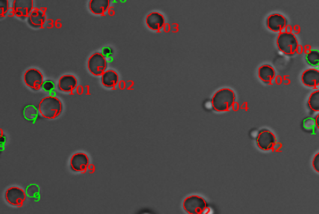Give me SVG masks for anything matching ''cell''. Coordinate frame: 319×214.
I'll use <instances>...</instances> for the list:
<instances>
[{"instance_id": "1", "label": "cell", "mask_w": 319, "mask_h": 214, "mask_svg": "<svg viewBox=\"0 0 319 214\" xmlns=\"http://www.w3.org/2000/svg\"><path fill=\"white\" fill-rule=\"evenodd\" d=\"M236 95L230 88H222L217 90L212 98V108L217 112H227L234 107Z\"/></svg>"}, {"instance_id": "2", "label": "cell", "mask_w": 319, "mask_h": 214, "mask_svg": "<svg viewBox=\"0 0 319 214\" xmlns=\"http://www.w3.org/2000/svg\"><path fill=\"white\" fill-rule=\"evenodd\" d=\"M39 111L42 117L53 120L59 117L62 111L63 105L61 100L54 96L43 98L38 105Z\"/></svg>"}, {"instance_id": "3", "label": "cell", "mask_w": 319, "mask_h": 214, "mask_svg": "<svg viewBox=\"0 0 319 214\" xmlns=\"http://www.w3.org/2000/svg\"><path fill=\"white\" fill-rule=\"evenodd\" d=\"M277 46L283 53L287 55H293L299 48L297 37L290 31H281L277 39Z\"/></svg>"}, {"instance_id": "4", "label": "cell", "mask_w": 319, "mask_h": 214, "mask_svg": "<svg viewBox=\"0 0 319 214\" xmlns=\"http://www.w3.org/2000/svg\"><path fill=\"white\" fill-rule=\"evenodd\" d=\"M183 210L189 214H201L207 209V202L197 195L186 197L183 203Z\"/></svg>"}, {"instance_id": "5", "label": "cell", "mask_w": 319, "mask_h": 214, "mask_svg": "<svg viewBox=\"0 0 319 214\" xmlns=\"http://www.w3.org/2000/svg\"><path fill=\"white\" fill-rule=\"evenodd\" d=\"M89 71L95 76H100L106 71L107 61L105 55L99 52L92 55L87 62Z\"/></svg>"}, {"instance_id": "6", "label": "cell", "mask_w": 319, "mask_h": 214, "mask_svg": "<svg viewBox=\"0 0 319 214\" xmlns=\"http://www.w3.org/2000/svg\"><path fill=\"white\" fill-rule=\"evenodd\" d=\"M24 81L27 87L33 90H39L43 84V76L40 70L31 68L24 74Z\"/></svg>"}, {"instance_id": "7", "label": "cell", "mask_w": 319, "mask_h": 214, "mask_svg": "<svg viewBox=\"0 0 319 214\" xmlns=\"http://www.w3.org/2000/svg\"><path fill=\"white\" fill-rule=\"evenodd\" d=\"M4 197L6 202L10 206L20 208L23 206L26 196L23 190L16 187H12L6 191Z\"/></svg>"}, {"instance_id": "8", "label": "cell", "mask_w": 319, "mask_h": 214, "mask_svg": "<svg viewBox=\"0 0 319 214\" xmlns=\"http://www.w3.org/2000/svg\"><path fill=\"white\" fill-rule=\"evenodd\" d=\"M276 143V137L269 130L261 131L257 138V146L261 150H272L275 148Z\"/></svg>"}, {"instance_id": "9", "label": "cell", "mask_w": 319, "mask_h": 214, "mask_svg": "<svg viewBox=\"0 0 319 214\" xmlns=\"http://www.w3.org/2000/svg\"><path fill=\"white\" fill-rule=\"evenodd\" d=\"M13 13L18 17H28L34 8V1L33 0H13Z\"/></svg>"}, {"instance_id": "10", "label": "cell", "mask_w": 319, "mask_h": 214, "mask_svg": "<svg viewBox=\"0 0 319 214\" xmlns=\"http://www.w3.org/2000/svg\"><path fill=\"white\" fill-rule=\"evenodd\" d=\"M288 21L284 15L281 13H272L266 19V25L273 32H281L287 26Z\"/></svg>"}, {"instance_id": "11", "label": "cell", "mask_w": 319, "mask_h": 214, "mask_svg": "<svg viewBox=\"0 0 319 214\" xmlns=\"http://www.w3.org/2000/svg\"><path fill=\"white\" fill-rule=\"evenodd\" d=\"M146 23L150 29L155 31H160L165 25V17L159 12H152L147 15Z\"/></svg>"}, {"instance_id": "12", "label": "cell", "mask_w": 319, "mask_h": 214, "mask_svg": "<svg viewBox=\"0 0 319 214\" xmlns=\"http://www.w3.org/2000/svg\"><path fill=\"white\" fill-rule=\"evenodd\" d=\"M89 164V158L86 154L76 153L73 155L70 160V166L72 170L75 172L83 173L87 170Z\"/></svg>"}, {"instance_id": "13", "label": "cell", "mask_w": 319, "mask_h": 214, "mask_svg": "<svg viewBox=\"0 0 319 214\" xmlns=\"http://www.w3.org/2000/svg\"><path fill=\"white\" fill-rule=\"evenodd\" d=\"M302 80L306 87H318L319 86V70L315 68L305 70L302 74Z\"/></svg>"}, {"instance_id": "14", "label": "cell", "mask_w": 319, "mask_h": 214, "mask_svg": "<svg viewBox=\"0 0 319 214\" xmlns=\"http://www.w3.org/2000/svg\"><path fill=\"white\" fill-rule=\"evenodd\" d=\"M78 81L76 77L72 75H63L60 78L58 88L66 93H72L77 87Z\"/></svg>"}, {"instance_id": "15", "label": "cell", "mask_w": 319, "mask_h": 214, "mask_svg": "<svg viewBox=\"0 0 319 214\" xmlns=\"http://www.w3.org/2000/svg\"><path fill=\"white\" fill-rule=\"evenodd\" d=\"M46 19V14L43 10L34 9L28 16V22L32 28H40L44 25Z\"/></svg>"}, {"instance_id": "16", "label": "cell", "mask_w": 319, "mask_h": 214, "mask_svg": "<svg viewBox=\"0 0 319 214\" xmlns=\"http://www.w3.org/2000/svg\"><path fill=\"white\" fill-rule=\"evenodd\" d=\"M110 2V0H90L89 9L93 14L103 15L108 11Z\"/></svg>"}, {"instance_id": "17", "label": "cell", "mask_w": 319, "mask_h": 214, "mask_svg": "<svg viewBox=\"0 0 319 214\" xmlns=\"http://www.w3.org/2000/svg\"><path fill=\"white\" fill-rule=\"evenodd\" d=\"M275 69L269 64L261 66L258 70L259 78L265 84H271L275 78Z\"/></svg>"}, {"instance_id": "18", "label": "cell", "mask_w": 319, "mask_h": 214, "mask_svg": "<svg viewBox=\"0 0 319 214\" xmlns=\"http://www.w3.org/2000/svg\"><path fill=\"white\" fill-rule=\"evenodd\" d=\"M119 82V75L114 70H107L102 75V83L105 87L114 88Z\"/></svg>"}, {"instance_id": "19", "label": "cell", "mask_w": 319, "mask_h": 214, "mask_svg": "<svg viewBox=\"0 0 319 214\" xmlns=\"http://www.w3.org/2000/svg\"><path fill=\"white\" fill-rule=\"evenodd\" d=\"M306 61L309 65L314 67H319V51L311 49L306 55Z\"/></svg>"}, {"instance_id": "20", "label": "cell", "mask_w": 319, "mask_h": 214, "mask_svg": "<svg viewBox=\"0 0 319 214\" xmlns=\"http://www.w3.org/2000/svg\"><path fill=\"white\" fill-rule=\"evenodd\" d=\"M310 108L313 111L319 112V90L313 92L308 101Z\"/></svg>"}, {"instance_id": "21", "label": "cell", "mask_w": 319, "mask_h": 214, "mask_svg": "<svg viewBox=\"0 0 319 214\" xmlns=\"http://www.w3.org/2000/svg\"><path fill=\"white\" fill-rule=\"evenodd\" d=\"M24 115H25V117L27 120H35L37 116V110L33 106L26 107L25 108V111H24Z\"/></svg>"}, {"instance_id": "22", "label": "cell", "mask_w": 319, "mask_h": 214, "mask_svg": "<svg viewBox=\"0 0 319 214\" xmlns=\"http://www.w3.org/2000/svg\"><path fill=\"white\" fill-rule=\"evenodd\" d=\"M9 8L8 0H0V10H1V16L3 17L7 13Z\"/></svg>"}, {"instance_id": "23", "label": "cell", "mask_w": 319, "mask_h": 214, "mask_svg": "<svg viewBox=\"0 0 319 214\" xmlns=\"http://www.w3.org/2000/svg\"><path fill=\"white\" fill-rule=\"evenodd\" d=\"M312 164L314 170L319 173V152L314 156Z\"/></svg>"}, {"instance_id": "24", "label": "cell", "mask_w": 319, "mask_h": 214, "mask_svg": "<svg viewBox=\"0 0 319 214\" xmlns=\"http://www.w3.org/2000/svg\"><path fill=\"white\" fill-rule=\"evenodd\" d=\"M43 88L46 91H50V90H52L55 88V84L52 81H46V82L43 83Z\"/></svg>"}, {"instance_id": "25", "label": "cell", "mask_w": 319, "mask_h": 214, "mask_svg": "<svg viewBox=\"0 0 319 214\" xmlns=\"http://www.w3.org/2000/svg\"><path fill=\"white\" fill-rule=\"evenodd\" d=\"M103 54L104 55H106V56H110L112 54V51L110 48H105L103 49Z\"/></svg>"}, {"instance_id": "26", "label": "cell", "mask_w": 319, "mask_h": 214, "mask_svg": "<svg viewBox=\"0 0 319 214\" xmlns=\"http://www.w3.org/2000/svg\"><path fill=\"white\" fill-rule=\"evenodd\" d=\"M316 125H317V128L319 129V114L316 117Z\"/></svg>"}]
</instances>
